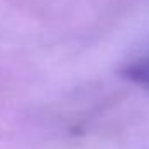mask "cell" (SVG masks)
Here are the masks:
<instances>
[{"mask_svg": "<svg viewBox=\"0 0 149 149\" xmlns=\"http://www.w3.org/2000/svg\"><path fill=\"white\" fill-rule=\"evenodd\" d=\"M121 76L125 80L149 90V54L134 61V63H130L128 66H125L121 71Z\"/></svg>", "mask_w": 149, "mask_h": 149, "instance_id": "cell-1", "label": "cell"}]
</instances>
